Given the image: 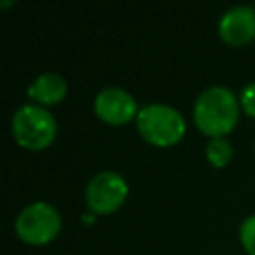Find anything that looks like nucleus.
Returning a JSON list of instances; mask_svg holds the SVG:
<instances>
[{"instance_id": "1", "label": "nucleus", "mask_w": 255, "mask_h": 255, "mask_svg": "<svg viewBox=\"0 0 255 255\" xmlns=\"http://www.w3.org/2000/svg\"><path fill=\"white\" fill-rule=\"evenodd\" d=\"M239 98L227 86H207L193 102L195 128L213 137H225L239 122Z\"/></svg>"}, {"instance_id": "2", "label": "nucleus", "mask_w": 255, "mask_h": 255, "mask_svg": "<svg viewBox=\"0 0 255 255\" xmlns=\"http://www.w3.org/2000/svg\"><path fill=\"white\" fill-rule=\"evenodd\" d=\"M137 133L155 147H171L181 141L185 135V118L183 114L169 104H145L139 108L135 118Z\"/></svg>"}, {"instance_id": "3", "label": "nucleus", "mask_w": 255, "mask_h": 255, "mask_svg": "<svg viewBox=\"0 0 255 255\" xmlns=\"http://www.w3.org/2000/svg\"><path fill=\"white\" fill-rule=\"evenodd\" d=\"M10 131L20 147L38 151L52 145L58 133V122L54 114L48 112V108L38 104H24L12 114Z\"/></svg>"}, {"instance_id": "4", "label": "nucleus", "mask_w": 255, "mask_h": 255, "mask_svg": "<svg viewBox=\"0 0 255 255\" xmlns=\"http://www.w3.org/2000/svg\"><path fill=\"white\" fill-rule=\"evenodd\" d=\"M62 229L60 211L48 201H34L20 209L14 221L16 235L28 245H46Z\"/></svg>"}, {"instance_id": "5", "label": "nucleus", "mask_w": 255, "mask_h": 255, "mask_svg": "<svg viewBox=\"0 0 255 255\" xmlns=\"http://www.w3.org/2000/svg\"><path fill=\"white\" fill-rule=\"evenodd\" d=\"M129 185L126 177L114 169L98 171L86 185V205L98 215H110L118 211L128 199Z\"/></svg>"}, {"instance_id": "6", "label": "nucleus", "mask_w": 255, "mask_h": 255, "mask_svg": "<svg viewBox=\"0 0 255 255\" xmlns=\"http://www.w3.org/2000/svg\"><path fill=\"white\" fill-rule=\"evenodd\" d=\"M94 112L106 124L124 126L129 120L137 118L139 108H137L135 98L128 90H124L120 86H106L104 90H100L96 94Z\"/></svg>"}, {"instance_id": "7", "label": "nucleus", "mask_w": 255, "mask_h": 255, "mask_svg": "<svg viewBox=\"0 0 255 255\" xmlns=\"http://www.w3.org/2000/svg\"><path fill=\"white\" fill-rule=\"evenodd\" d=\"M219 38L229 46H245L255 38V6L237 4L223 12L217 24Z\"/></svg>"}, {"instance_id": "8", "label": "nucleus", "mask_w": 255, "mask_h": 255, "mask_svg": "<svg viewBox=\"0 0 255 255\" xmlns=\"http://www.w3.org/2000/svg\"><path fill=\"white\" fill-rule=\"evenodd\" d=\"M26 94L30 98V104H38L42 108H48V106L60 104L66 98L68 84H66L64 76H60L56 72H44L28 86Z\"/></svg>"}, {"instance_id": "9", "label": "nucleus", "mask_w": 255, "mask_h": 255, "mask_svg": "<svg viewBox=\"0 0 255 255\" xmlns=\"http://www.w3.org/2000/svg\"><path fill=\"white\" fill-rule=\"evenodd\" d=\"M205 157L213 167H225L233 159V147L225 137H213L205 145Z\"/></svg>"}, {"instance_id": "10", "label": "nucleus", "mask_w": 255, "mask_h": 255, "mask_svg": "<svg viewBox=\"0 0 255 255\" xmlns=\"http://www.w3.org/2000/svg\"><path fill=\"white\" fill-rule=\"evenodd\" d=\"M239 241L247 255H255V213L245 217L239 225Z\"/></svg>"}, {"instance_id": "11", "label": "nucleus", "mask_w": 255, "mask_h": 255, "mask_svg": "<svg viewBox=\"0 0 255 255\" xmlns=\"http://www.w3.org/2000/svg\"><path fill=\"white\" fill-rule=\"evenodd\" d=\"M239 104L247 116L255 118V80L243 86V90L239 94Z\"/></svg>"}, {"instance_id": "12", "label": "nucleus", "mask_w": 255, "mask_h": 255, "mask_svg": "<svg viewBox=\"0 0 255 255\" xmlns=\"http://www.w3.org/2000/svg\"><path fill=\"white\" fill-rule=\"evenodd\" d=\"M253 151H255V143H253Z\"/></svg>"}]
</instances>
